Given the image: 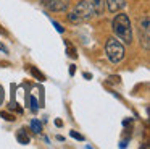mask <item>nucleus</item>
Instances as JSON below:
<instances>
[{"instance_id": "4468645a", "label": "nucleus", "mask_w": 150, "mask_h": 149, "mask_svg": "<svg viewBox=\"0 0 150 149\" xmlns=\"http://www.w3.org/2000/svg\"><path fill=\"white\" fill-rule=\"evenodd\" d=\"M0 117H4L5 120H8V122H15V120H16L15 115H10L8 112H0Z\"/></svg>"}, {"instance_id": "4be33fe9", "label": "nucleus", "mask_w": 150, "mask_h": 149, "mask_svg": "<svg viewBox=\"0 0 150 149\" xmlns=\"http://www.w3.org/2000/svg\"><path fill=\"white\" fill-rule=\"evenodd\" d=\"M0 32H2V34H7V32H5V29L2 28V26H0Z\"/></svg>"}, {"instance_id": "412c9836", "label": "nucleus", "mask_w": 150, "mask_h": 149, "mask_svg": "<svg viewBox=\"0 0 150 149\" xmlns=\"http://www.w3.org/2000/svg\"><path fill=\"white\" fill-rule=\"evenodd\" d=\"M84 78H87V80H91V78H92V74H89V73H84Z\"/></svg>"}, {"instance_id": "f257e3e1", "label": "nucleus", "mask_w": 150, "mask_h": 149, "mask_svg": "<svg viewBox=\"0 0 150 149\" xmlns=\"http://www.w3.org/2000/svg\"><path fill=\"white\" fill-rule=\"evenodd\" d=\"M111 28L116 37H120L123 42L131 44L132 42V26H131V19L126 13H118L111 21Z\"/></svg>"}, {"instance_id": "ddd939ff", "label": "nucleus", "mask_w": 150, "mask_h": 149, "mask_svg": "<svg viewBox=\"0 0 150 149\" xmlns=\"http://www.w3.org/2000/svg\"><path fill=\"white\" fill-rule=\"evenodd\" d=\"M68 19H69L71 23H81V18H79V16L76 15L74 11H71V13L68 15Z\"/></svg>"}, {"instance_id": "9b49d317", "label": "nucleus", "mask_w": 150, "mask_h": 149, "mask_svg": "<svg viewBox=\"0 0 150 149\" xmlns=\"http://www.w3.org/2000/svg\"><path fill=\"white\" fill-rule=\"evenodd\" d=\"M40 128H42V125H40V122L37 118H34L33 122H31V130H33L34 133H39Z\"/></svg>"}, {"instance_id": "6ab92c4d", "label": "nucleus", "mask_w": 150, "mask_h": 149, "mask_svg": "<svg viewBox=\"0 0 150 149\" xmlns=\"http://www.w3.org/2000/svg\"><path fill=\"white\" fill-rule=\"evenodd\" d=\"M0 50L4 52V54H8V49H7V47H5V45H4V44H2V42H0Z\"/></svg>"}, {"instance_id": "39448f33", "label": "nucleus", "mask_w": 150, "mask_h": 149, "mask_svg": "<svg viewBox=\"0 0 150 149\" xmlns=\"http://www.w3.org/2000/svg\"><path fill=\"white\" fill-rule=\"evenodd\" d=\"M42 2L52 11H65L69 6V0H42Z\"/></svg>"}, {"instance_id": "7ed1b4c3", "label": "nucleus", "mask_w": 150, "mask_h": 149, "mask_svg": "<svg viewBox=\"0 0 150 149\" xmlns=\"http://www.w3.org/2000/svg\"><path fill=\"white\" fill-rule=\"evenodd\" d=\"M139 31H140V44H144V49L149 50V47H150V19H149V16L140 18Z\"/></svg>"}, {"instance_id": "aec40b11", "label": "nucleus", "mask_w": 150, "mask_h": 149, "mask_svg": "<svg viewBox=\"0 0 150 149\" xmlns=\"http://www.w3.org/2000/svg\"><path fill=\"white\" fill-rule=\"evenodd\" d=\"M55 125H57V126H62L63 122H62V120H55Z\"/></svg>"}, {"instance_id": "1a4fd4ad", "label": "nucleus", "mask_w": 150, "mask_h": 149, "mask_svg": "<svg viewBox=\"0 0 150 149\" xmlns=\"http://www.w3.org/2000/svg\"><path fill=\"white\" fill-rule=\"evenodd\" d=\"M29 71H31V74H33L36 80H39V81H45V76H44V73H40L39 70H37L36 67H29Z\"/></svg>"}, {"instance_id": "f8f14e48", "label": "nucleus", "mask_w": 150, "mask_h": 149, "mask_svg": "<svg viewBox=\"0 0 150 149\" xmlns=\"http://www.w3.org/2000/svg\"><path fill=\"white\" fill-rule=\"evenodd\" d=\"M29 100H31V109H33L34 112H36V110L40 107V105H39V102H37V99H36L34 96H31V97H29Z\"/></svg>"}, {"instance_id": "6e6552de", "label": "nucleus", "mask_w": 150, "mask_h": 149, "mask_svg": "<svg viewBox=\"0 0 150 149\" xmlns=\"http://www.w3.org/2000/svg\"><path fill=\"white\" fill-rule=\"evenodd\" d=\"M91 5H92V8H94V11H95V15H97V16L103 15V10H105L103 0H92Z\"/></svg>"}, {"instance_id": "dca6fc26", "label": "nucleus", "mask_w": 150, "mask_h": 149, "mask_svg": "<svg viewBox=\"0 0 150 149\" xmlns=\"http://www.w3.org/2000/svg\"><path fill=\"white\" fill-rule=\"evenodd\" d=\"M52 23H53V26H55V28H57V31H58V32H65V29L62 28V24H60L58 21H55V19H53Z\"/></svg>"}, {"instance_id": "0eeeda50", "label": "nucleus", "mask_w": 150, "mask_h": 149, "mask_svg": "<svg viewBox=\"0 0 150 149\" xmlns=\"http://www.w3.org/2000/svg\"><path fill=\"white\" fill-rule=\"evenodd\" d=\"M16 139H18V143H20V144H24V146L31 143V138L26 135L24 128H20V130H18V133H16Z\"/></svg>"}, {"instance_id": "f03ea898", "label": "nucleus", "mask_w": 150, "mask_h": 149, "mask_svg": "<svg viewBox=\"0 0 150 149\" xmlns=\"http://www.w3.org/2000/svg\"><path fill=\"white\" fill-rule=\"evenodd\" d=\"M105 52H107V57L110 58L111 63H120L124 58V47L120 41H116V37H110L107 39V44H105Z\"/></svg>"}, {"instance_id": "9d476101", "label": "nucleus", "mask_w": 150, "mask_h": 149, "mask_svg": "<svg viewBox=\"0 0 150 149\" xmlns=\"http://www.w3.org/2000/svg\"><path fill=\"white\" fill-rule=\"evenodd\" d=\"M65 45H66V52H68L69 57H71V58H78V52H76V49L73 47L68 41H65Z\"/></svg>"}, {"instance_id": "423d86ee", "label": "nucleus", "mask_w": 150, "mask_h": 149, "mask_svg": "<svg viewBox=\"0 0 150 149\" xmlns=\"http://www.w3.org/2000/svg\"><path fill=\"white\" fill-rule=\"evenodd\" d=\"M107 5L111 13H116L126 6V0H107Z\"/></svg>"}, {"instance_id": "2eb2a0df", "label": "nucleus", "mask_w": 150, "mask_h": 149, "mask_svg": "<svg viewBox=\"0 0 150 149\" xmlns=\"http://www.w3.org/2000/svg\"><path fill=\"white\" fill-rule=\"evenodd\" d=\"M69 135H71L74 139H79V141H84V136H82V135H79V133H76V131H71Z\"/></svg>"}, {"instance_id": "f3484780", "label": "nucleus", "mask_w": 150, "mask_h": 149, "mask_svg": "<svg viewBox=\"0 0 150 149\" xmlns=\"http://www.w3.org/2000/svg\"><path fill=\"white\" fill-rule=\"evenodd\" d=\"M74 73H76V65H69V74L73 76Z\"/></svg>"}, {"instance_id": "a211bd4d", "label": "nucleus", "mask_w": 150, "mask_h": 149, "mask_svg": "<svg viewBox=\"0 0 150 149\" xmlns=\"http://www.w3.org/2000/svg\"><path fill=\"white\" fill-rule=\"evenodd\" d=\"M2 102H4V87L0 86V105H2Z\"/></svg>"}, {"instance_id": "20e7f679", "label": "nucleus", "mask_w": 150, "mask_h": 149, "mask_svg": "<svg viewBox=\"0 0 150 149\" xmlns=\"http://www.w3.org/2000/svg\"><path fill=\"white\" fill-rule=\"evenodd\" d=\"M74 13L81 18V21H87L92 16H95V11H94V8H92L91 2H86V0H82V2H79L78 5H76Z\"/></svg>"}]
</instances>
